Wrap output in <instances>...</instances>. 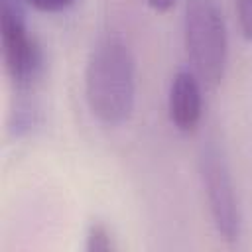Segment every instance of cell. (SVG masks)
I'll return each instance as SVG.
<instances>
[{"mask_svg":"<svg viewBox=\"0 0 252 252\" xmlns=\"http://www.w3.org/2000/svg\"><path fill=\"white\" fill-rule=\"evenodd\" d=\"M85 250H89V252H110V250H116L114 238H112L110 230L102 222H93L89 226Z\"/></svg>","mask_w":252,"mask_h":252,"instance_id":"obj_6","label":"cell"},{"mask_svg":"<svg viewBox=\"0 0 252 252\" xmlns=\"http://www.w3.org/2000/svg\"><path fill=\"white\" fill-rule=\"evenodd\" d=\"M199 171L207 193L211 219L219 236L228 244H236L242 234L240 203L226 156L215 140H207L201 146Z\"/></svg>","mask_w":252,"mask_h":252,"instance_id":"obj_3","label":"cell"},{"mask_svg":"<svg viewBox=\"0 0 252 252\" xmlns=\"http://www.w3.org/2000/svg\"><path fill=\"white\" fill-rule=\"evenodd\" d=\"M236 6L242 35L252 41V0H236Z\"/></svg>","mask_w":252,"mask_h":252,"instance_id":"obj_7","label":"cell"},{"mask_svg":"<svg viewBox=\"0 0 252 252\" xmlns=\"http://www.w3.org/2000/svg\"><path fill=\"white\" fill-rule=\"evenodd\" d=\"M169 118L173 126L181 132H193L203 116V94L199 79L187 71L179 69L169 85L167 96Z\"/></svg>","mask_w":252,"mask_h":252,"instance_id":"obj_5","label":"cell"},{"mask_svg":"<svg viewBox=\"0 0 252 252\" xmlns=\"http://www.w3.org/2000/svg\"><path fill=\"white\" fill-rule=\"evenodd\" d=\"M85 94L91 112L116 126L130 118L136 102V63L118 33H104L91 49L85 69Z\"/></svg>","mask_w":252,"mask_h":252,"instance_id":"obj_1","label":"cell"},{"mask_svg":"<svg viewBox=\"0 0 252 252\" xmlns=\"http://www.w3.org/2000/svg\"><path fill=\"white\" fill-rule=\"evenodd\" d=\"M30 6L41 10V12H63L67 10L75 0H24Z\"/></svg>","mask_w":252,"mask_h":252,"instance_id":"obj_8","label":"cell"},{"mask_svg":"<svg viewBox=\"0 0 252 252\" xmlns=\"http://www.w3.org/2000/svg\"><path fill=\"white\" fill-rule=\"evenodd\" d=\"M0 39L14 87L18 93H30L43 71V51L28 28L22 0H0Z\"/></svg>","mask_w":252,"mask_h":252,"instance_id":"obj_4","label":"cell"},{"mask_svg":"<svg viewBox=\"0 0 252 252\" xmlns=\"http://www.w3.org/2000/svg\"><path fill=\"white\" fill-rule=\"evenodd\" d=\"M183 35L187 55L197 75L209 85L220 83L226 69L228 39L222 10L217 0H187Z\"/></svg>","mask_w":252,"mask_h":252,"instance_id":"obj_2","label":"cell"},{"mask_svg":"<svg viewBox=\"0 0 252 252\" xmlns=\"http://www.w3.org/2000/svg\"><path fill=\"white\" fill-rule=\"evenodd\" d=\"M173 2H175V0H146V4H148L150 8H154V10H158V12L169 10V8L173 6Z\"/></svg>","mask_w":252,"mask_h":252,"instance_id":"obj_9","label":"cell"}]
</instances>
